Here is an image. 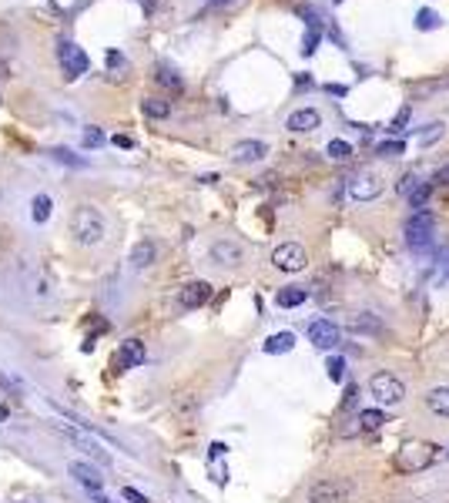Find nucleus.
<instances>
[{"mask_svg":"<svg viewBox=\"0 0 449 503\" xmlns=\"http://www.w3.org/2000/svg\"><path fill=\"white\" fill-rule=\"evenodd\" d=\"M426 406L436 416H449V386H436L426 393Z\"/></svg>","mask_w":449,"mask_h":503,"instance_id":"20","label":"nucleus"},{"mask_svg":"<svg viewBox=\"0 0 449 503\" xmlns=\"http://www.w3.org/2000/svg\"><path fill=\"white\" fill-rule=\"evenodd\" d=\"M308 299L305 289H298V285H285V289H279V296H275V302L282 306V309H296V306H302Z\"/></svg>","mask_w":449,"mask_h":503,"instance_id":"21","label":"nucleus"},{"mask_svg":"<svg viewBox=\"0 0 449 503\" xmlns=\"http://www.w3.org/2000/svg\"><path fill=\"white\" fill-rule=\"evenodd\" d=\"M325 373H329V379H332V383H342V376H346V362H342V359H329Z\"/></svg>","mask_w":449,"mask_h":503,"instance_id":"34","label":"nucleus"},{"mask_svg":"<svg viewBox=\"0 0 449 503\" xmlns=\"http://www.w3.org/2000/svg\"><path fill=\"white\" fill-rule=\"evenodd\" d=\"M211 258H215L218 265H238V262H242V245H238V242H228V238H225V242H215V245H211Z\"/></svg>","mask_w":449,"mask_h":503,"instance_id":"16","label":"nucleus"},{"mask_svg":"<svg viewBox=\"0 0 449 503\" xmlns=\"http://www.w3.org/2000/svg\"><path fill=\"white\" fill-rule=\"evenodd\" d=\"M436 456H439V450L433 446V443H406L402 450H399V456H396V466L399 470H406V473H416V470H426L429 463H436Z\"/></svg>","mask_w":449,"mask_h":503,"instance_id":"4","label":"nucleus"},{"mask_svg":"<svg viewBox=\"0 0 449 503\" xmlns=\"http://www.w3.org/2000/svg\"><path fill=\"white\" fill-rule=\"evenodd\" d=\"M57 64H61V71H64V78H81V74H88V54H84V47L81 44H74V40H61L57 44Z\"/></svg>","mask_w":449,"mask_h":503,"instance_id":"5","label":"nucleus"},{"mask_svg":"<svg viewBox=\"0 0 449 503\" xmlns=\"http://www.w3.org/2000/svg\"><path fill=\"white\" fill-rule=\"evenodd\" d=\"M308 342L315 349H335L339 346V325L332 319H315L308 325Z\"/></svg>","mask_w":449,"mask_h":503,"instance_id":"10","label":"nucleus"},{"mask_svg":"<svg viewBox=\"0 0 449 503\" xmlns=\"http://www.w3.org/2000/svg\"><path fill=\"white\" fill-rule=\"evenodd\" d=\"M94 503H107V500H104V497H98V493H94Z\"/></svg>","mask_w":449,"mask_h":503,"instance_id":"43","label":"nucleus"},{"mask_svg":"<svg viewBox=\"0 0 449 503\" xmlns=\"http://www.w3.org/2000/svg\"><path fill=\"white\" fill-rule=\"evenodd\" d=\"M107 232V225H104V215L98 212L94 205H77L74 215H71V235H74V242L81 245H98Z\"/></svg>","mask_w":449,"mask_h":503,"instance_id":"1","label":"nucleus"},{"mask_svg":"<svg viewBox=\"0 0 449 503\" xmlns=\"http://www.w3.org/2000/svg\"><path fill=\"white\" fill-rule=\"evenodd\" d=\"M383 423H385V413H379V410H362V413H359V426H362V429H379Z\"/></svg>","mask_w":449,"mask_h":503,"instance_id":"27","label":"nucleus"},{"mask_svg":"<svg viewBox=\"0 0 449 503\" xmlns=\"http://www.w3.org/2000/svg\"><path fill=\"white\" fill-rule=\"evenodd\" d=\"M235 0H211V7H231Z\"/></svg>","mask_w":449,"mask_h":503,"instance_id":"41","label":"nucleus"},{"mask_svg":"<svg viewBox=\"0 0 449 503\" xmlns=\"http://www.w3.org/2000/svg\"><path fill=\"white\" fill-rule=\"evenodd\" d=\"M322 125V115L315 111V108H298V111H292L288 115V121H285V128L288 131H298V134H305V131H315Z\"/></svg>","mask_w":449,"mask_h":503,"instance_id":"14","label":"nucleus"},{"mask_svg":"<svg viewBox=\"0 0 449 503\" xmlns=\"http://www.w3.org/2000/svg\"><path fill=\"white\" fill-rule=\"evenodd\" d=\"M416 185H419V178H416V175H406V178L399 181V192H402V195H409L412 188H416Z\"/></svg>","mask_w":449,"mask_h":503,"instance_id":"37","label":"nucleus"},{"mask_svg":"<svg viewBox=\"0 0 449 503\" xmlns=\"http://www.w3.org/2000/svg\"><path fill=\"white\" fill-rule=\"evenodd\" d=\"M158 84H165V88H171V91H181L178 71H175V67H168V64H158Z\"/></svg>","mask_w":449,"mask_h":503,"instance_id":"25","label":"nucleus"},{"mask_svg":"<svg viewBox=\"0 0 449 503\" xmlns=\"http://www.w3.org/2000/svg\"><path fill=\"white\" fill-rule=\"evenodd\" d=\"M71 470V477L84 487V490H91V493H101V487H104V477H101V470L98 466H91V463H84V460H74V463L67 466Z\"/></svg>","mask_w":449,"mask_h":503,"instance_id":"11","label":"nucleus"},{"mask_svg":"<svg viewBox=\"0 0 449 503\" xmlns=\"http://www.w3.org/2000/svg\"><path fill=\"white\" fill-rule=\"evenodd\" d=\"M115 144H117V148H131L134 141H131V138H124V134H117V138H115Z\"/></svg>","mask_w":449,"mask_h":503,"instance_id":"40","label":"nucleus"},{"mask_svg":"<svg viewBox=\"0 0 449 503\" xmlns=\"http://www.w3.org/2000/svg\"><path fill=\"white\" fill-rule=\"evenodd\" d=\"M141 7H144L148 13H151V11H154V0H141Z\"/></svg>","mask_w":449,"mask_h":503,"instance_id":"42","label":"nucleus"},{"mask_svg":"<svg viewBox=\"0 0 449 503\" xmlns=\"http://www.w3.org/2000/svg\"><path fill=\"white\" fill-rule=\"evenodd\" d=\"M61 429H64V436H71V439H74L77 446H81V450L88 453V456H94L98 463H111V456H107V453H104L101 446H98V443H94L91 436H84L81 429H71V426H64V423H61Z\"/></svg>","mask_w":449,"mask_h":503,"instance_id":"15","label":"nucleus"},{"mask_svg":"<svg viewBox=\"0 0 449 503\" xmlns=\"http://www.w3.org/2000/svg\"><path fill=\"white\" fill-rule=\"evenodd\" d=\"M141 362H144V342L141 339H124L121 349L115 352L111 366H115L117 373H124V369H134V366H141Z\"/></svg>","mask_w":449,"mask_h":503,"instance_id":"9","label":"nucleus"},{"mask_svg":"<svg viewBox=\"0 0 449 503\" xmlns=\"http://www.w3.org/2000/svg\"><path fill=\"white\" fill-rule=\"evenodd\" d=\"M369 393H373L383 406H396V403H402V396H406V386H402L392 373H375L373 379H369Z\"/></svg>","mask_w":449,"mask_h":503,"instance_id":"6","label":"nucleus"},{"mask_svg":"<svg viewBox=\"0 0 449 503\" xmlns=\"http://www.w3.org/2000/svg\"><path fill=\"white\" fill-rule=\"evenodd\" d=\"M406 151V144L402 141H383L379 148H375V155H383V158H399Z\"/></svg>","mask_w":449,"mask_h":503,"instance_id":"33","label":"nucleus"},{"mask_svg":"<svg viewBox=\"0 0 449 503\" xmlns=\"http://www.w3.org/2000/svg\"><path fill=\"white\" fill-rule=\"evenodd\" d=\"M429 195H433V185H429V181H419V185L406 195V198H409V208H419V212H423V205L429 202Z\"/></svg>","mask_w":449,"mask_h":503,"instance_id":"24","label":"nucleus"},{"mask_svg":"<svg viewBox=\"0 0 449 503\" xmlns=\"http://www.w3.org/2000/svg\"><path fill=\"white\" fill-rule=\"evenodd\" d=\"M121 497H124L128 503H151V500H148V497H144L141 490H134V487H124V490H121Z\"/></svg>","mask_w":449,"mask_h":503,"instance_id":"36","label":"nucleus"},{"mask_svg":"<svg viewBox=\"0 0 449 503\" xmlns=\"http://www.w3.org/2000/svg\"><path fill=\"white\" fill-rule=\"evenodd\" d=\"M402 232H406V245H409L412 252H426V248L433 245V232H436L433 212H412Z\"/></svg>","mask_w":449,"mask_h":503,"instance_id":"3","label":"nucleus"},{"mask_svg":"<svg viewBox=\"0 0 449 503\" xmlns=\"http://www.w3.org/2000/svg\"><path fill=\"white\" fill-rule=\"evenodd\" d=\"M325 155L332 158V161H346V158L352 155V148H349V141H339V138H335V141L325 144Z\"/></svg>","mask_w":449,"mask_h":503,"instance_id":"28","label":"nucleus"},{"mask_svg":"<svg viewBox=\"0 0 449 503\" xmlns=\"http://www.w3.org/2000/svg\"><path fill=\"white\" fill-rule=\"evenodd\" d=\"M265 155H269V144L258 141V138L238 141L235 148H231V161H238V165H252V161H262Z\"/></svg>","mask_w":449,"mask_h":503,"instance_id":"13","label":"nucleus"},{"mask_svg":"<svg viewBox=\"0 0 449 503\" xmlns=\"http://www.w3.org/2000/svg\"><path fill=\"white\" fill-rule=\"evenodd\" d=\"M319 27H308L305 30V37H302V54H305V57H312V54L319 51Z\"/></svg>","mask_w":449,"mask_h":503,"instance_id":"29","label":"nucleus"},{"mask_svg":"<svg viewBox=\"0 0 449 503\" xmlns=\"http://www.w3.org/2000/svg\"><path fill=\"white\" fill-rule=\"evenodd\" d=\"M154 258H158V248H154V242H148V238L131 248V265H134V269H151Z\"/></svg>","mask_w":449,"mask_h":503,"instance_id":"18","label":"nucleus"},{"mask_svg":"<svg viewBox=\"0 0 449 503\" xmlns=\"http://www.w3.org/2000/svg\"><path fill=\"white\" fill-rule=\"evenodd\" d=\"M446 460H449V450H446Z\"/></svg>","mask_w":449,"mask_h":503,"instance_id":"44","label":"nucleus"},{"mask_svg":"<svg viewBox=\"0 0 449 503\" xmlns=\"http://www.w3.org/2000/svg\"><path fill=\"white\" fill-rule=\"evenodd\" d=\"M349 333H356V335H379V333H383V323L375 319L373 312H362V316H352V319H349Z\"/></svg>","mask_w":449,"mask_h":503,"instance_id":"17","label":"nucleus"},{"mask_svg":"<svg viewBox=\"0 0 449 503\" xmlns=\"http://www.w3.org/2000/svg\"><path fill=\"white\" fill-rule=\"evenodd\" d=\"M352 497H356V483L349 477L315 480L305 490V503H349Z\"/></svg>","mask_w":449,"mask_h":503,"instance_id":"2","label":"nucleus"},{"mask_svg":"<svg viewBox=\"0 0 449 503\" xmlns=\"http://www.w3.org/2000/svg\"><path fill=\"white\" fill-rule=\"evenodd\" d=\"M24 503H27V500H24Z\"/></svg>","mask_w":449,"mask_h":503,"instance_id":"45","label":"nucleus"},{"mask_svg":"<svg viewBox=\"0 0 449 503\" xmlns=\"http://www.w3.org/2000/svg\"><path fill=\"white\" fill-rule=\"evenodd\" d=\"M51 158H54V161H61V165H67V168H84V165H88V161H84V158H77L71 148H54Z\"/></svg>","mask_w":449,"mask_h":503,"instance_id":"26","label":"nucleus"},{"mask_svg":"<svg viewBox=\"0 0 449 503\" xmlns=\"http://www.w3.org/2000/svg\"><path fill=\"white\" fill-rule=\"evenodd\" d=\"M409 117H412V108L406 104V108H402V111L396 115V121H392V131H402L406 125H409Z\"/></svg>","mask_w":449,"mask_h":503,"instance_id":"35","label":"nucleus"},{"mask_svg":"<svg viewBox=\"0 0 449 503\" xmlns=\"http://www.w3.org/2000/svg\"><path fill=\"white\" fill-rule=\"evenodd\" d=\"M104 141H107V138H104L101 128H84V134H81V144H84V148H101Z\"/></svg>","mask_w":449,"mask_h":503,"instance_id":"31","label":"nucleus"},{"mask_svg":"<svg viewBox=\"0 0 449 503\" xmlns=\"http://www.w3.org/2000/svg\"><path fill=\"white\" fill-rule=\"evenodd\" d=\"M436 24H439V17L429 11V7H423V11L416 13V27H419V30H433Z\"/></svg>","mask_w":449,"mask_h":503,"instance_id":"32","label":"nucleus"},{"mask_svg":"<svg viewBox=\"0 0 449 503\" xmlns=\"http://www.w3.org/2000/svg\"><path fill=\"white\" fill-rule=\"evenodd\" d=\"M436 181H439V185H449V165H446V168H439V171H436Z\"/></svg>","mask_w":449,"mask_h":503,"instance_id":"39","label":"nucleus"},{"mask_svg":"<svg viewBox=\"0 0 449 503\" xmlns=\"http://www.w3.org/2000/svg\"><path fill=\"white\" fill-rule=\"evenodd\" d=\"M349 195H352L356 202H373V198L383 195V181L375 178L373 171H359V175L349 178Z\"/></svg>","mask_w":449,"mask_h":503,"instance_id":"8","label":"nucleus"},{"mask_svg":"<svg viewBox=\"0 0 449 503\" xmlns=\"http://www.w3.org/2000/svg\"><path fill=\"white\" fill-rule=\"evenodd\" d=\"M265 352H269V356H282V352H292V349H296V335L292 333H275V335H269V339H265Z\"/></svg>","mask_w":449,"mask_h":503,"instance_id":"19","label":"nucleus"},{"mask_svg":"<svg viewBox=\"0 0 449 503\" xmlns=\"http://www.w3.org/2000/svg\"><path fill=\"white\" fill-rule=\"evenodd\" d=\"M51 208H54L51 195H37V198L30 202V215H34V221H47L51 219Z\"/></svg>","mask_w":449,"mask_h":503,"instance_id":"23","label":"nucleus"},{"mask_svg":"<svg viewBox=\"0 0 449 503\" xmlns=\"http://www.w3.org/2000/svg\"><path fill=\"white\" fill-rule=\"evenodd\" d=\"M208 299H211V285L198 279V282H188L178 292V306H181V309H202Z\"/></svg>","mask_w":449,"mask_h":503,"instance_id":"12","label":"nucleus"},{"mask_svg":"<svg viewBox=\"0 0 449 503\" xmlns=\"http://www.w3.org/2000/svg\"><path fill=\"white\" fill-rule=\"evenodd\" d=\"M356 396H359V389L349 386V389H346V403H342V406H346V410H352V406H356Z\"/></svg>","mask_w":449,"mask_h":503,"instance_id":"38","label":"nucleus"},{"mask_svg":"<svg viewBox=\"0 0 449 503\" xmlns=\"http://www.w3.org/2000/svg\"><path fill=\"white\" fill-rule=\"evenodd\" d=\"M443 121H433V125H426V131H419V144H433L443 138Z\"/></svg>","mask_w":449,"mask_h":503,"instance_id":"30","label":"nucleus"},{"mask_svg":"<svg viewBox=\"0 0 449 503\" xmlns=\"http://www.w3.org/2000/svg\"><path fill=\"white\" fill-rule=\"evenodd\" d=\"M141 111L151 117V121H165V117L171 115V104H168L165 98H144V101H141Z\"/></svg>","mask_w":449,"mask_h":503,"instance_id":"22","label":"nucleus"},{"mask_svg":"<svg viewBox=\"0 0 449 503\" xmlns=\"http://www.w3.org/2000/svg\"><path fill=\"white\" fill-rule=\"evenodd\" d=\"M272 265L282 272H302L308 265V255L298 242H282V245L272 252Z\"/></svg>","mask_w":449,"mask_h":503,"instance_id":"7","label":"nucleus"}]
</instances>
